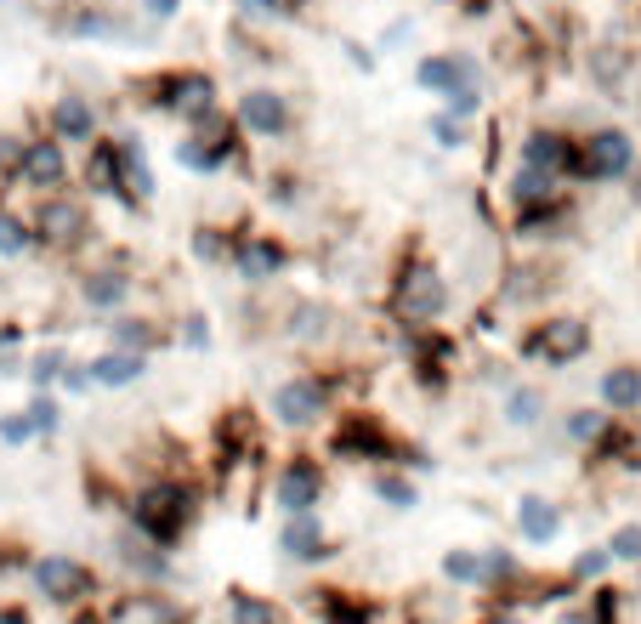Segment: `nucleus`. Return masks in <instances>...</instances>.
<instances>
[{
  "label": "nucleus",
  "instance_id": "obj_1",
  "mask_svg": "<svg viewBox=\"0 0 641 624\" xmlns=\"http://www.w3.org/2000/svg\"><path fill=\"white\" fill-rule=\"evenodd\" d=\"M386 313L403 330H431L437 318L449 313V279L431 256H403V268L392 273V295H386Z\"/></svg>",
  "mask_w": 641,
  "mask_h": 624
},
{
  "label": "nucleus",
  "instance_id": "obj_2",
  "mask_svg": "<svg viewBox=\"0 0 641 624\" xmlns=\"http://www.w3.org/2000/svg\"><path fill=\"white\" fill-rule=\"evenodd\" d=\"M199 517V488L182 483V477H154L137 488V500H131V529L148 534L154 545L171 551Z\"/></svg>",
  "mask_w": 641,
  "mask_h": 624
},
{
  "label": "nucleus",
  "instance_id": "obj_3",
  "mask_svg": "<svg viewBox=\"0 0 641 624\" xmlns=\"http://www.w3.org/2000/svg\"><path fill=\"white\" fill-rule=\"evenodd\" d=\"M143 91H148V109L182 120V131H193V125H205V120L222 114V86L205 69H165V75L143 80Z\"/></svg>",
  "mask_w": 641,
  "mask_h": 624
},
{
  "label": "nucleus",
  "instance_id": "obj_4",
  "mask_svg": "<svg viewBox=\"0 0 641 624\" xmlns=\"http://www.w3.org/2000/svg\"><path fill=\"white\" fill-rule=\"evenodd\" d=\"M641 171V143L625 125H591L580 137V159H573V182L585 188H614Z\"/></svg>",
  "mask_w": 641,
  "mask_h": 624
},
{
  "label": "nucleus",
  "instance_id": "obj_5",
  "mask_svg": "<svg viewBox=\"0 0 641 624\" xmlns=\"http://www.w3.org/2000/svg\"><path fill=\"white\" fill-rule=\"evenodd\" d=\"M267 415H273V426H284V432H318L335 415V375L301 370V375L279 381L267 392Z\"/></svg>",
  "mask_w": 641,
  "mask_h": 624
},
{
  "label": "nucleus",
  "instance_id": "obj_6",
  "mask_svg": "<svg viewBox=\"0 0 641 624\" xmlns=\"http://www.w3.org/2000/svg\"><path fill=\"white\" fill-rule=\"evenodd\" d=\"M591 347H596V330L580 313H546L522 336V358L539 370H573L580 358H591Z\"/></svg>",
  "mask_w": 641,
  "mask_h": 624
},
{
  "label": "nucleus",
  "instance_id": "obj_7",
  "mask_svg": "<svg viewBox=\"0 0 641 624\" xmlns=\"http://www.w3.org/2000/svg\"><path fill=\"white\" fill-rule=\"evenodd\" d=\"M329 454L335 460H369V466H397L403 460V443L386 432V420L381 415H363V409H347V415H335L329 426Z\"/></svg>",
  "mask_w": 641,
  "mask_h": 624
},
{
  "label": "nucleus",
  "instance_id": "obj_8",
  "mask_svg": "<svg viewBox=\"0 0 641 624\" xmlns=\"http://www.w3.org/2000/svg\"><path fill=\"white\" fill-rule=\"evenodd\" d=\"M29 222H35V239H41L46 250H86V245L97 239L91 205L75 200V193H46Z\"/></svg>",
  "mask_w": 641,
  "mask_h": 624
},
{
  "label": "nucleus",
  "instance_id": "obj_9",
  "mask_svg": "<svg viewBox=\"0 0 641 624\" xmlns=\"http://www.w3.org/2000/svg\"><path fill=\"white\" fill-rule=\"evenodd\" d=\"M233 120L245 125V137H256V143H290L295 137V103L279 91V86H250V91H239V109H233Z\"/></svg>",
  "mask_w": 641,
  "mask_h": 624
},
{
  "label": "nucleus",
  "instance_id": "obj_10",
  "mask_svg": "<svg viewBox=\"0 0 641 624\" xmlns=\"http://www.w3.org/2000/svg\"><path fill=\"white\" fill-rule=\"evenodd\" d=\"M227 268L245 290H267V284H279L290 273V245L279 234H250V227H239V245H233Z\"/></svg>",
  "mask_w": 641,
  "mask_h": 624
},
{
  "label": "nucleus",
  "instance_id": "obj_11",
  "mask_svg": "<svg viewBox=\"0 0 641 624\" xmlns=\"http://www.w3.org/2000/svg\"><path fill=\"white\" fill-rule=\"evenodd\" d=\"M324 495H329V472H324V460H318V454H290L284 466L273 472V506H279L284 517H295V511H318Z\"/></svg>",
  "mask_w": 641,
  "mask_h": 624
},
{
  "label": "nucleus",
  "instance_id": "obj_12",
  "mask_svg": "<svg viewBox=\"0 0 641 624\" xmlns=\"http://www.w3.org/2000/svg\"><path fill=\"white\" fill-rule=\"evenodd\" d=\"M69 177H75V166H69V143H57L52 131L23 148L18 188H29L35 200H46V193H69Z\"/></svg>",
  "mask_w": 641,
  "mask_h": 624
},
{
  "label": "nucleus",
  "instance_id": "obj_13",
  "mask_svg": "<svg viewBox=\"0 0 641 624\" xmlns=\"http://www.w3.org/2000/svg\"><path fill=\"white\" fill-rule=\"evenodd\" d=\"M46 131L57 143H69V148H91L97 137H103V114H97L91 97L63 91V97H52V109H46Z\"/></svg>",
  "mask_w": 641,
  "mask_h": 624
},
{
  "label": "nucleus",
  "instance_id": "obj_14",
  "mask_svg": "<svg viewBox=\"0 0 641 624\" xmlns=\"http://www.w3.org/2000/svg\"><path fill=\"white\" fill-rule=\"evenodd\" d=\"M131 290H137V273L120 268V261H91L80 273V307L86 313H125Z\"/></svg>",
  "mask_w": 641,
  "mask_h": 624
},
{
  "label": "nucleus",
  "instance_id": "obj_15",
  "mask_svg": "<svg viewBox=\"0 0 641 624\" xmlns=\"http://www.w3.org/2000/svg\"><path fill=\"white\" fill-rule=\"evenodd\" d=\"M91 568L80 563V556H41L35 563V590L46 602H57V608H75V602H86L91 597Z\"/></svg>",
  "mask_w": 641,
  "mask_h": 624
},
{
  "label": "nucleus",
  "instance_id": "obj_16",
  "mask_svg": "<svg viewBox=\"0 0 641 624\" xmlns=\"http://www.w3.org/2000/svg\"><path fill=\"white\" fill-rule=\"evenodd\" d=\"M517 154H522V166H539V171H551V177H567V182H573L580 137H567V131H556V125H533L528 137L517 143Z\"/></svg>",
  "mask_w": 641,
  "mask_h": 624
},
{
  "label": "nucleus",
  "instance_id": "obj_17",
  "mask_svg": "<svg viewBox=\"0 0 641 624\" xmlns=\"http://www.w3.org/2000/svg\"><path fill=\"white\" fill-rule=\"evenodd\" d=\"M80 182L103 200H120L125 205V154H120V137H97L80 159Z\"/></svg>",
  "mask_w": 641,
  "mask_h": 624
},
{
  "label": "nucleus",
  "instance_id": "obj_18",
  "mask_svg": "<svg viewBox=\"0 0 641 624\" xmlns=\"http://www.w3.org/2000/svg\"><path fill=\"white\" fill-rule=\"evenodd\" d=\"M562 193H567V177H551L539 166H517L511 182H505V205L522 216V211H539V205H556Z\"/></svg>",
  "mask_w": 641,
  "mask_h": 624
},
{
  "label": "nucleus",
  "instance_id": "obj_19",
  "mask_svg": "<svg viewBox=\"0 0 641 624\" xmlns=\"http://www.w3.org/2000/svg\"><path fill=\"white\" fill-rule=\"evenodd\" d=\"M585 69H591V86H596L601 97H625L630 69H636V52L619 46V41H596L591 57H585Z\"/></svg>",
  "mask_w": 641,
  "mask_h": 624
},
{
  "label": "nucleus",
  "instance_id": "obj_20",
  "mask_svg": "<svg viewBox=\"0 0 641 624\" xmlns=\"http://www.w3.org/2000/svg\"><path fill=\"white\" fill-rule=\"evenodd\" d=\"M279 551L290 556V563H324V556H329V534H324L318 511H295V517H284Z\"/></svg>",
  "mask_w": 641,
  "mask_h": 624
},
{
  "label": "nucleus",
  "instance_id": "obj_21",
  "mask_svg": "<svg viewBox=\"0 0 641 624\" xmlns=\"http://www.w3.org/2000/svg\"><path fill=\"white\" fill-rule=\"evenodd\" d=\"M546 415H551V398H546V386H539V381H511V386H505L499 420L511 426V432H533Z\"/></svg>",
  "mask_w": 641,
  "mask_h": 624
},
{
  "label": "nucleus",
  "instance_id": "obj_22",
  "mask_svg": "<svg viewBox=\"0 0 641 624\" xmlns=\"http://www.w3.org/2000/svg\"><path fill=\"white\" fill-rule=\"evenodd\" d=\"M279 336H284L290 347H324V341L335 336V313H329L324 302H295V307L284 313V324H279Z\"/></svg>",
  "mask_w": 641,
  "mask_h": 624
},
{
  "label": "nucleus",
  "instance_id": "obj_23",
  "mask_svg": "<svg viewBox=\"0 0 641 624\" xmlns=\"http://www.w3.org/2000/svg\"><path fill=\"white\" fill-rule=\"evenodd\" d=\"M91 375L103 392H125V386H137L148 375V352H125V347H109V352H97L91 358Z\"/></svg>",
  "mask_w": 641,
  "mask_h": 624
},
{
  "label": "nucleus",
  "instance_id": "obj_24",
  "mask_svg": "<svg viewBox=\"0 0 641 624\" xmlns=\"http://www.w3.org/2000/svg\"><path fill=\"white\" fill-rule=\"evenodd\" d=\"M596 404L614 415H636L641 409V364H614L596 381Z\"/></svg>",
  "mask_w": 641,
  "mask_h": 624
},
{
  "label": "nucleus",
  "instance_id": "obj_25",
  "mask_svg": "<svg viewBox=\"0 0 641 624\" xmlns=\"http://www.w3.org/2000/svg\"><path fill=\"white\" fill-rule=\"evenodd\" d=\"M614 420H619L614 409H601V404H580V409H567V415H562V443H573V449H585V454H591L607 432H614Z\"/></svg>",
  "mask_w": 641,
  "mask_h": 624
},
{
  "label": "nucleus",
  "instance_id": "obj_26",
  "mask_svg": "<svg viewBox=\"0 0 641 624\" xmlns=\"http://www.w3.org/2000/svg\"><path fill=\"white\" fill-rule=\"evenodd\" d=\"M517 239H528V245H539V239H562V234H573V200L562 193L556 205H539V211H522L517 222Z\"/></svg>",
  "mask_w": 641,
  "mask_h": 624
},
{
  "label": "nucleus",
  "instance_id": "obj_27",
  "mask_svg": "<svg viewBox=\"0 0 641 624\" xmlns=\"http://www.w3.org/2000/svg\"><path fill=\"white\" fill-rule=\"evenodd\" d=\"M517 529H522L528 545H551L562 534V506L546 500V495H522L517 500Z\"/></svg>",
  "mask_w": 641,
  "mask_h": 624
},
{
  "label": "nucleus",
  "instance_id": "obj_28",
  "mask_svg": "<svg viewBox=\"0 0 641 624\" xmlns=\"http://www.w3.org/2000/svg\"><path fill=\"white\" fill-rule=\"evenodd\" d=\"M109 341H114V347H125V352H148V358H154V352H159L165 341H171V336H165L148 313H114V324H109Z\"/></svg>",
  "mask_w": 641,
  "mask_h": 624
},
{
  "label": "nucleus",
  "instance_id": "obj_29",
  "mask_svg": "<svg viewBox=\"0 0 641 624\" xmlns=\"http://www.w3.org/2000/svg\"><path fill=\"white\" fill-rule=\"evenodd\" d=\"M369 495H375L381 506H392V511H415L420 506V488H415V477L403 466H375L369 472Z\"/></svg>",
  "mask_w": 641,
  "mask_h": 624
},
{
  "label": "nucleus",
  "instance_id": "obj_30",
  "mask_svg": "<svg viewBox=\"0 0 641 624\" xmlns=\"http://www.w3.org/2000/svg\"><path fill=\"white\" fill-rule=\"evenodd\" d=\"M233 245H239V234H227V227H216V222H199L193 234H188L193 261H205V268H227V261H233Z\"/></svg>",
  "mask_w": 641,
  "mask_h": 624
},
{
  "label": "nucleus",
  "instance_id": "obj_31",
  "mask_svg": "<svg viewBox=\"0 0 641 624\" xmlns=\"http://www.w3.org/2000/svg\"><path fill=\"white\" fill-rule=\"evenodd\" d=\"M454 80H460L454 52H426V57L415 63V86H420V91H431V97H443Z\"/></svg>",
  "mask_w": 641,
  "mask_h": 624
},
{
  "label": "nucleus",
  "instance_id": "obj_32",
  "mask_svg": "<svg viewBox=\"0 0 641 624\" xmlns=\"http://www.w3.org/2000/svg\"><path fill=\"white\" fill-rule=\"evenodd\" d=\"M35 245H41V239H35V222L0 205V256H7V261H18V256H29Z\"/></svg>",
  "mask_w": 641,
  "mask_h": 624
},
{
  "label": "nucleus",
  "instance_id": "obj_33",
  "mask_svg": "<svg viewBox=\"0 0 641 624\" xmlns=\"http://www.w3.org/2000/svg\"><path fill=\"white\" fill-rule=\"evenodd\" d=\"M426 131H431V143L443 148V154H465V148H471V120H454L449 109H443V114H431Z\"/></svg>",
  "mask_w": 641,
  "mask_h": 624
},
{
  "label": "nucleus",
  "instance_id": "obj_34",
  "mask_svg": "<svg viewBox=\"0 0 641 624\" xmlns=\"http://www.w3.org/2000/svg\"><path fill=\"white\" fill-rule=\"evenodd\" d=\"M443 579H454V585H483L488 579V556L483 551H449L443 556Z\"/></svg>",
  "mask_w": 641,
  "mask_h": 624
},
{
  "label": "nucleus",
  "instance_id": "obj_35",
  "mask_svg": "<svg viewBox=\"0 0 641 624\" xmlns=\"http://www.w3.org/2000/svg\"><path fill=\"white\" fill-rule=\"evenodd\" d=\"M227 624H279V613H273V602L250 597V590H233L227 597Z\"/></svg>",
  "mask_w": 641,
  "mask_h": 624
},
{
  "label": "nucleus",
  "instance_id": "obj_36",
  "mask_svg": "<svg viewBox=\"0 0 641 624\" xmlns=\"http://www.w3.org/2000/svg\"><path fill=\"white\" fill-rule=\"evenodd\" d=\"M63 370H69V352L63 347H46V352L29 358V381H35V392H52L63 381Z\"/></svg>",
  "mask_w": 641,
  "mask_h": 624
},
{
  "label": "nucleus",
  "instance_id": "obj_37",
  "mask_svg": "<svg viewBox=\"0 0 641 624\" xmlns=\"http://www.w3.org/2000/svg\"><path fill=\"white\" fill-rule=\"evenodd\" d=\"M29 420H35L41 438H57L63 432V404L52 398V392H35V398H29Z\"/></svg>",
  "mask_w": 641,
  "mask_h": 624
},
{
  "label": "nucleus",
  "instance_id": "obj_38",
  "mask_svg": "<svg viewBox=\"0 0 641 624\" xmlns=\"http://www.w3.org/2000/svg\"><path fill=\"white\" fill-rule=\"evenodd\" d=\"M483 103H488L483 86H454V91H443V109H449L454 120H477V114H483Z\"/></svg>",
  "mask_w": 641,
  "mask_h": 624
},
{
  "label": "nucleus",
  "instance_id": "obj_39",
  "mask_svg": "<svg viewBox=\"0 0 641 624\" xmlns=\"http://www.w3.org/2000/svg\"><path fill=\"white\" fill-rule=\"evenodd\" d=\"M41 432H35V420H29V409H18V415H0V443L7 449H23V443H35Z\"/></svg>",
  "mask_w": 641,
  "mask_h": 624
},
{
  "label": "nucleus",
  "instance_id": "obj_40",
  "mask_svg": "<svg viewBox=\"0 0 641 624\" xmlns=\"http://www.w3.org/2000/svg\"><path fill=\"white\" fill-rule=\"evenodd\" d=\"M182 347H188V352H211V347H216V330H211L205 313H188V318H182Z\"/></svg>",
  "mask_w": 641,
  "mask_h": 624
},
{
  "label": "nucleus",
  "instance_id": "obj_41",
  "mask_svg": "<svg viewBox=\"0 0 641 624\" xmlns=\"http://www.w3.org/2000/svg\"><path fill=\"white\" fill-rule=\"evenodd\" d=\"M607 568H614V551L607 545H591V551L573 556V579H601Z\"/></svg>",
  "mask_w": 641,
  "mask_h": 624
},
{
  "label": "nucleus",
  "instance_id": "obj_42",
  "mask_svg": "<svg viewBox=\"0 0 641 624\" xmlns=\"http://www.w3.org/2000/svg\"><path fill=\"white\" fill-rule=\"evenodd\" d=\"M607 551H614V563H641V529H636V522H625V529L607 540Z\"/></svg>",
  "mask_w": 641,
  "mask_h": 624
},
{
  "label": "nucleus",
  "instance_id": "obj_43",
  "mask_svg": "<svg viewBox=\"0 0 641 624\" xmlns=\"http://www.w3.org/2000/svg\"><path fill=\"white\" fill-rule=\"evenodd\" d=\"M63 392H75V398H80V392H91L97 386V375H91V358H69V370H63V381H57Z\"/></svg>",
  "mask_w": 641,
  "mask_h": 624
},
{
  "label": "nucleus",
  "instance_id": "obj_44",
  "mask_svg": "<svg viewBox=\"0 0 641 624\" xmlns=\"http://www.w3.org/2000/svg\"><path fill=\"white\" fill-rule=\"evenodd\" d=\"M137 12H143L148 23H171V18L182 12V0H137Z\"/></svg>",
  "mask_w": 641,
  "mask_h": 624
},
{
  "label": "nucleus",
  "instance_id": "obj_45",
  "mask_svg": "<svg viewBox=\"0 0 641 624\" xmlns=\"http://www.w3.org/2000/svg\"><path fill=\"white\" fill-rule=\"evenodd\" d=\"M324 613L335 624H369V608H347V602H335V597H324Z\"/></svg>",
  "mask_w": 641,
  "mask_h": 624
},
{
  "label": "nucleus",
  "instance_id": "obj_46",
  "mask_svg": "<svg viewBox=\"0 0 641 624\" xmlns=\"http://www.w3.org/2000/svg\"><path fill=\"white\" fill-rule=\"evenodd\" d=\"M347 63H352V69H363V75H375V46H363V41H347Z\"/></svg>",
  "mask_w": 641,
  "mask_h": 624
},
{
  "label": "nucleus",
  "instance_id": "obj_47",
  "mask_svg": "<svg viewBox=\"0 0 641 624\" xmlns=\"http://www.w3.org/2000/svg\"><path fill=\"white\" fill-rule=\"evenodd\" d=\"M556 624H596V613H591V608H567Z\"/></svg>",
  "mask_w": 641,
  "mask_h": 624
},
{
  "label": "nucleus",
  "instance_id": "obj_48",
  "mask_svg": "<svg viewBox=\"0 0 641 624\" xmlns=\"http://www.w3.org/2000/svg\"><path fill=\"white\" fill-rule=\"evenodd\" d=\"M494 624H522V619H517V613H499V619H494Z\"/></svg>",
  "mask_w": 641,
  "mask_h": 624
}]
</instances>
